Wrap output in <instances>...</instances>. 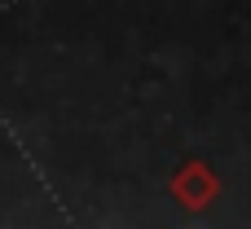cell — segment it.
<instances>
[{
    "mask_svg": "<svg viewBox=\"0 0 251 229\" xmlns=\"http://www.w3.org/2000/svg\"><path fill=\"white\" fill-rule=\"evenodd\" d=\"M216 190H221V185H216V172H212L203 159H190V163L172 177V194H176L185 207H194V212L207 207V203L216 199Z\"/></svg>",
    "mask_w": 251,
    "mask_h": 229,
    "instance_id": "1",
    "label": "cell"
}]
</instances>
